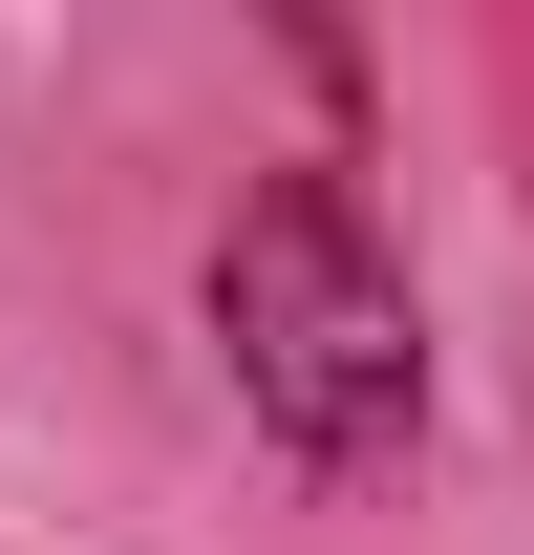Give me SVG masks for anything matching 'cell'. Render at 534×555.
I'll list each match as a JSON object with an SVG mask.
<instances>
[{
  "label": "cell",
  "instance_id": "cell-1",
  "mask_svg": "<svg viewBox=\"0 0 534 555\" xmlns=\"http://www.w3.org/2000/svg\"><path fill=\"white\" fill-rule=\"evenodd\" d=\"M193 299H214V363H236V406H257L278 470H385L428 427V299H406V257L364 235L342 171H257L214 214Z\"/></svg>",
  "mask_w": 534,
  "mask_h": 555
}]
</instances>
